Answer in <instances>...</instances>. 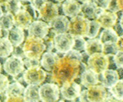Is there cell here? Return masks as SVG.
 Masks as SVG:
<instances>
[{"label":"cell","instance_id":"cell-1","mask_svg":"<svg viewBox=\"0 0 123 102\" xmlns=\"http://www.w3.org/2000/svg\"><path fill=\"white\" fill-rule=\"evenodd\" d=\"M82 70V62L64 55L59 57L52 70V80L58 85L71 83L78 78Z\"/></svg>","mask_w":123,"mask_h":102},{"label":"cell","instance_id":"cell-2","mask_svg":"<svg viewBox=\"0 0 123 102\" xmlns=\"http://www.w3.org/2000/svg\"><path fill=\"white\" fill-rule=\"evenodd\" d=\"M45 51V45L43 39L28 36L23 45L22 52L25 58L39 60Z\"/></svg>","mask_w":123,"mask_h":102},{"label":"cell","instance_id":"cell-3","mask_svg":"<svg viewBox=\"0 0 123 102\" xmlns=\"http://www.w3.org/2000/svg\"><path fill=\"white\" fill-rule=\"evenodd\" d=\"M90 26V21L81 15H77L69 21L68 34L73 37H86Z\"/></svg>","mask_w":123,"mask_h":102},{"label":"cell","instance_id":"cell-4","mask_svg":"<svg viewBox=\"0 0 123 102\" xmlns=\"http://www.w3.org/2000/svg\"><path fill=\"white\" fill-rule=\"evenodd\" d=\"M109 63V56H105L103 53H94L88 57L86 64L88 65L89 70L98 75L108 70Z\"/></svg>","mask_w":123,"mask_h":102},{"label":"cell","instance_id":"cell-5","mask_svg":"<svg viewBox=\"0 0 123 102\" xmlns=\"http://www.w3.org/2000/svg\"><path fill=\"white\" fill-rule=\"evenodd\" d=\"M46 78V73L40 66L27 68L23 74V79L28 85H40Z\"/></svg>","mask_w":123,"mask_h":102},{"label":"cell","instance_id":"cell-6","mask_svg":"<svg viewBox=\"0 0 123 102\" xmlns=\"http://www.w3.org/2000/svg\"><path fill=\"white\" fill-rule=\"evenodd\" d=\"M60 88L55 83H45L39 87V100L42 102H56L59 98Z\"/></svg>","mask_w":123,"mask_h":102},{"label":"cell","instance_id":"cell-7","mask_svg":"<svg viewBox=\"0 0 123 102\" xmlns=\"http://www.w3.org/2000/svg\"><path fill=\"white\" fill-rule=\"evenodd\" d=\"M23 59L20 56L12 55L10 57H7L3 64V70L7 74L12 77H17L24 70Z\"/></svg>","mask_w":123,"mask_h":102},{"label":"cell","instance_id":"cell-8","mask_svg":"<svg viewBox=\"0 0 123 102\" xmlns=\"http://www.w3.org/2000/svg\"><path fill=\"white\" fill-rule=\"evenodd\" d=\"M74 43V37L68 33L55 34L53 37L54 48L59 53L65 54L71 50Z\"/></svg>","mask_w":123,"mask_h":102},{"label":"cell","instance_id":"cell-9","mask_svg":"<svg viewBox=\"0 0 123 102\" xmlns=\"http://www.w3.org/2000/svg\"><path fill=\"white\" fill-rule=\"evenodd\" d=\"M50 27L44 21H35L31 23L28 28V34L30 37L43 39L49 34Z\"/></svg>","mask_w":123,"mask_h":102},{"label":"cell","instance_id":"cell-10","mask_svg":"<svg viewBox=\"0 0 123 102\" xmlns=\"http://www.w3.org/2000/svg\"><path fill=\"white\" fill-rule=\"evenodd\" d=\"M58 16V7L50 1H47L39 10V18L44 22L50 23Z\"/></svg>","mask_w":123,"mask_h":102},{"label":"cell","instance_id":"cell-11","mask_svg":"<svg viewBox=\"0 0 123 102\" xmlns=\"http://www.w3.org/2000/svg\"><path fill=\"white\" fill-rule=\"evenodd\" d=\"M86 97L89 102H104L108 97V91L103 85H94L87 88Z\"/></svg>","mask_w":123,"mask_h":102},{"label":"cell","instance_id":"cell-12","mask_svg":"<svg viewBox=\"0 0 123 102\" xmlns=\"http://www.w3.org/2000/svg\"><path fill=\"white\" fill-rule=\"evenodd\" d=\"M60 91L63 98L68 101H74L80 96L81 87L78 83L71 82V83L62 84Z\"/></svg>","mask_w":123,"mask_h":102},{"label":"cell","instance_id":"cell-13","mask_svg":"<svg viewBox=\"0 0 123 102\" xmlns=\"http://www.w3.org/2000/svg\"><path fill=\"white\" fill-rule=\"evenodd\" d=\"M33 22V16L25 9H21L14 15V25L22 29H28L30 25Z\"/></svg>","mask_w":123,"mask_h":102},{"label":"cell","instance_id":"cell-14","mask_svg":"<svg viewBox=\"0 0 123 102\" xmlns=\"http://www.w3.org/2000/svg\"><path fill=\"white\" fill-rule=\"evenodd\" d=\"M104 11L103 9L99 8L97 7L95 3H93L92 1L87 2V3H84L83 4L80 5V11L81 16H83L86 19L90 20H96L98 16L100 14L102 11Z\"/></svg>","mask_w":123,"mask_h":102},{"label":"cell","instance_id":"cell-15","mask_svg":"<svg viewBox=\"0 0 123 102\" xmlns=\"http://www.w3.org/2000/svg\"><path fill=\"white\" fill-rule=\"evenodd\" d=\"M96 21L104 29H112L117 21V13L104 10L98 16Z\"/></svg>","mask_w":123,"mask_h":102},{"label":"cell","instance_id":"cell-16","mask_svg":"<svg viewBox=\"0 0 123 102\" xmlns=\"http://www.w3.org/2000/svg\"><path fill=\"white\" fill-rule=\"evenodd\" d=\"M68 25L69 20L66 16L63 15H58L49 23V27L52 28L53 32L55 34L67 33Z\"/></svg>","mask_w":123,"mask_h":102},{"label":"cell","instance_id":"cell-17","mask_svg":"<svg viewBox=\"0 0 123 102\" xmlns=\"http://www.w3.org/2000/svg\"><path fill=\"white\" fill-rule=\"evenodd\" d=\"M7 38L9 40L13 48H17L24 42L25 39V34L22 29L18 27L13 26L11 29L7 31Z\"/></svg>","mask_w":123,"mask_h":102},{"label":"cell","instance_id":"cell-18","mask_svg":"<svg viewBox=\"0 0 123 102\" xmlns=\"http://www.w3.org/2000/svg\"><path fill=\"white\" fill-rule=\"evenodd\" d=\"M80 3L77 0H65L62 3V11L66 16L74 17L80 13Z\"/></svg>","mask_w":123,"mask_h":102},{"label":"cell","instance_id":"cell-19","mask_svg":"<svg viewBox=\"0 0 123 102\" xmlns=\"http://www.w3.org/2000/svg\"><path fill=\"white\" fill-rule=\"evenodd\" d=\"M98 82H99L98 75L89 69L85 70L80 75V83L84 87L87 88L97 85Z\"/></svg>","mask_w":123,"mask_h":102},{"label":"cell","instance_id":"cell-20","mask_svg":"<svg viewBox=\"0 0 123 102\" xmlns=\"http://www.w3.org/2000/svg\"><path fill=\"white\" fill-rule=\"evenodd\" d=\"M101 74H102L103 85L105 88L112 87L118 80H120V76L117 70L108 69Z\"/></svg>","mask_w":123,"mask_h":102},{"label":"cell","instance_id":"cell-21","mask_svg":"<svg viewBox=\"0 0 123 102\" xmlns=\"http://www.w3.org/2000/svg\"><path fill=\"white\" fill-rule=\"evenodd\" d=\"M59 57L60 56H58L57 53H54L53 52H47L42 55V58L39 62L44 70H46L47 71H52L53 66Z\"/></svg>","mask_w":123,"mask_h":102},{"label":"cell","instance_id":"cell-22","mask_svg":"<svg viewBox=\"0 0 123 102\" xmlns=\"http://www.w3.org/2000/svg\"><path fill=\"white\" fill-rule=\"evenodd\" d=\"M103 44L100 43L99 39L91 38L85 41V52L89 56L94 53H102Z\"/></svg>","mask_w":123,"mask_h":102},{"label":"cell","instance_id":"cell-23","mask_svg":"<svg viewBox=\"0 0 123 102\" xmlns=\"http://www.w3.org/2000/svg\"><path fill=\"white\" fill-rule=\"evenodd\" d=\"M24 99L25 102H39V87L36 85H28L25 88Z\"/></svg>","mask_w":123,"mask_h":102},{"label":"cell","instance_id":"cell-24","mask_svg":"<svg viewBox=\"0 0 123 102\" xmlns=\"http://www.w3.org/2000/svg\"><path fill=\"white\" fill-rule=\"evenodd\" d=\"M119 37L113 29H104L100 34V38H98L102 44L110 43H117Z\"/></svg>","mask_w":123,"mask_h":102},{"label":"cell","instance_id":"cell-25","mask_svg":"<svg viewBox=\"0 0 123 102\" xmlns=\"http://www.w3.org/2000/svg\"><path fill=\"white\" fill-rule=\"evenodd\" d=\"M14 48L7 38H0V58H7L13 52Z\"/></svg>","mask_w":123,"mask_h":102},{"label":"cell","instance_id":"cell-26","mask_svg":"<svg viewBox=\"0 0 123 102\" xmlns=\"http://www.w3.org/2000/svg\"><path fill=\"white\" fill-rule=\"evenodd\" d=\"M14 26V16L9 12L3 13L0 16V28L2 30L8 31Z\"/></svg>","mask_w":123,"mask_h":102},{"label":"cell","instance_id":"cell-27","mask_svg":"<svg viewBox=\"0 0 123 102\" xmlns=\"http://www.w3.org/2000/svg\"><path fill=\"white\" fill-rule=\"evenodd\" d=\"M25 87L19 82H14L9 84L8 87L6 90V96H23L25 91Z\"/></svg>","mask_w":123,"mask_h":102},{"label":"cell","instance_id":"cell-28","mask_svg":"<svg viewBox=\"0 0 123 102\" xmlns=\"http://www.w3.org/2000/svg\"><path fill=\"white\" fill-rule=\"evenodd\" d=\"M112 97L119 101H122L123 99V80H118L112 87L109 88Z\"/></svg>","mask_w":123,"mask_h":102},{"label":"cell","instance_id":"cell-29","mask_svg":"<svg viewBox=\"0 0 123 102\" xmlns=\"http://www.w3.org/2000/svg\"><path fill=\"white\" fill-rule=\"evenodd\" d=\"M23 4L21 0H11L7 5L5 6V9L7 12H9L14 16L21 9H22Z\"/></svg>","mask_w":123,"mask_h":102},{"label":"cell","instance_id":"cell-30","mask_svg":"<svg viewBox=\"0 0 123 102\" xmlns=\"http://www.w3.org/2000/svg\"><path fill=\"white\" fill-rule=\"evenodd\" d=\"M100 25L98 24V22L96 20L94 21H90V26H89V30L87 33L86 37L90 39L91 38H95V37L98 35V32L100 30Z\"/></svg>","mask_w":123,"mask_h":102},{"label":"cell","instance_id":"cell-31","mask_svg":"<svg viewBox=\"0 0 123 102\" xmlns=\"http://www.w3.org/2000/svg\"><path fill=\"white\" fill-rule=\"evenodd\" d=\"M123 10V0H109L107 7V11L117 13L118 11L122 12Z\"/></svg>","mask_w":123,"mask_h":102},{"label":"cell","instance_id":"cell-32","mask_svg":"<svg viewBox=\"0 0 123 102\" xmlns=\"http://www.w3.org/2000/svg\"><path fill=\"white\" fill-rule=\"evenodd\" d=\"M118 48L116 45V43H110L103 44L102 53L108 56H113L118 52Z\"/></svg>","mask_w":123,"mask_h":102},{"label":"cell","instance_id":"cell-33","mask_svg":"<svg viewBox=\"0 0 123 102\" xmlns=\"http://www.w3.org/2000/svg\"><path fill=\"white\" fill-rule=\"evenodd\" d=\"M85 40L83 37H74V43H73L71 50L81 52L85 51Z\"/></svg>","mask_w":123,"mask_h":102},{"label":"cell","instance_id":"cell-34","mask_svg":"<svg viewBox=\"0 0 123 102\" xmlns=\"http://www.w3.org/2000/svg\"><path fill=\"white\" fill-rule=\"evenodd\" d=\"M9 79L7 76L0 74V94L4 92L9 86Z\"/></svg>","mask_w":123,"mask_h":102},{"label":"cell","instance_id":"cell-35","mask_svg":"<svg viewBox=\"0 0 123 102\" xmlns=\"http://www.w3.org/2000/svg\"><path fill=\"white\" fill-rule=\"evenodd\" d=\"M114 64L118 69L122 68L123 66V51H118L113 56Z\"/></svg>","mask_w":123,"mask_h":102},{"label":"cell","instance_id":"cell-36","mask_svg":"<svg viewBox=\"0 0 123 102\" xmlns=\"http://www.w3.org/2000/svg\"><path fill=\"white\" fill-rule=\"evenodd\" d=\"M48 0H31V7L35 10V11H38L41 8V7Z\"/></svg>","mask_w":123,"mask_h":102},{"label":"cell","instance_id":"cell-37","mask_svg":"<svg viewBox=\"0 0 123 102\" xmlns=\"http://www.w3.org/2000/svg\"><path fill=\"white\" fill-rule=\"evenodd\" d=\"M23 62H24V65H25L27 68L40 65V62L39 61V60H31V59L25 58V60H23Z\"/></svg>","mask_w":123,"mask_h":102},{"label":"cell","instance_id":"cell-38","mask_svg":"<svg viewBox=\"0 0 123 102\" xmlns=\"http://www.w3.org/2000/svg\"><path fill=\"white\" fill-rule=\"evenodd\" d=\"M5 102H25V101L22 96H8Z\"/></svg>","mask_w":123,"mask_h":102},{"label":"cell","instance_id":"cell-39","mask_svg":"<svg viewBox=\"0 0 123 102\" xmlns=\"http://www.w3.org/2000/svg\"><path fill=\"white\" fill-rule=\"evenodd\" d=\"M92 2L96 4L97 7L103 10H107L109 0H92Z\"/></svg>","mask_w":123,"mask_h":102},{"label":"cell","instance_id":"cell-40","mask_svg":"<svg viewBox=\"0 0 123 102\" xmlns=\"http://www.w3.org/2000/svg\"><path fill=\"white\" fill-rule=\"evenodd\" d=\"M112 29L118 37H122V19H121L118 23H116Z\"/></svg>","mask_w":123,"mask_h":102},{"label":"cell","instance_id":"cell-41","mask_svg":"<svg viewBox=\"0 0 123 102\" xmlns=\"http://www.w3.org/2000/svg\"><path fill=\"white\" fill-rule=\"evenodd\" d=\"M80 102H89L88 100H87V97H86V91H80Z\"/></svg>","mask_w":123,"mask_h":102},{"label":"cell","instance_id":"cell-42","mask_svg":"<svg viewBox=\"0 0 123 102\" xmlns=\"http://www.w3.org/2000/svg\"><path fill=\"white\" fill-rule=\"evenodd\" d=\"M116 45L119 51H122V37H119L116 43Z\"/></svg>","mask_w":123,"mask_h":102},{"label":"cell","instance_id":"cell-43","mask_svg":"<svg viewBox=\"0 0 123 102\" xmlns=\"http://www.w3.org/2000/svg\"><path fill=\"white\" fill-rule=\"evenodd\" d=\"M104 102H122V101H119L113 97H108Z\"/></svg>","mask_w":123,"mask_h":102},{"label":"cell","instance_id":"cell-44","mask_svg":"<svg viewBox=\"0 0 123 102\" xmlns=\"http://www.w3.org/2000/svg\"><path fill=\"white\" fill-rule=\"evenodd\" d=\"M10 1H11V0H0V6H1V7H3V6L5 7Z\"/></svg>","mask_w":123,"mask_h":102},{"label":"cell","instance_id":"cell-45","mask_svg":"<svg viewBox=\"0 0 123 102\" xmlns=\"http://www.w3.org/2000/svg\"><path fill=\"white\" fill-rule=\"evenodd\" d=\"M80 2H81V3H87V2H90V1H92V0H79Z\"/></svg>","mask_w":123,"mask_h":102},{"label":"cell","instance_id":"cell-46","mask_svg":"<svg viewBox=\"0 0 123 102\" xmlns=\"http://www.w3.org/2000/svg\"><path fill=\"white\" fill-rule=\"evenodd\" d=\"M3 13V9H2V7L0 6V16H2V14Z\"/></svg>","mask_w":123,"mask_h":102},{"label":"cell","instance_id":"cell-47","mask_svg":"<svg viewBox=\"0 0 123 102\" xmlns=\"http://www.w3.org/2000/svg\"><path fill=\"white\" fill-rule=\"evenodd\" d=\"M56 2H57V3H62V2L65 1V0H55Z\"/></svg>","mask_w":123,"mask_h":102},{"label":"cell","instance_id":"cell-48","mask_svg":"<svg viewBox=\"0 0 123 102\" xmlns=\"http://www.w3.org/2000/svg\"><path fill=\"white\" fill-rule=\"evenodd\" d=\"M0 38H2V29L0 28Z\"/></svg>","mask_w":123,"mask_h":102},{"label":"cell","instance_id":"cell-49","mask_svg":"<svg viewBox=\"0 0 123 102\" xmlns=\"http://www.w3.org/2000/svg\"><path fill=\"white\" fill-rule=\"evenodd\" d=\"M21 1H23V2H30L31 0H21Z\"/></svg>","mask_w":123,"mask_h":102},{"label":"cell","instance_id":"cell-50","mask_svg":"<svg viewBox=\"0 0 123 102\" xmlns=\"http://www.w3.org/2000/svg\"><path fill=\"white\" fill-rule=\"evenodd\" d=\"M0 71H1V63H0Z\"/></svg>","mask_w":123,"mask_h":102},{"label":"cell","instance_id":"cell-51","mask_svg":"<svg viewBox=\"0 0 123 102\" xmlns=\"http://www.w3.org/2000/svg\"><path fill=\"white\" fill-rule=\"evenodd\" d=\"M59 102H64V101H59Z\"/></svg>","mask_w":123,"mask_h":102},{"label":"cell","instance_id":"cell-52","mask_svg":"<svg viewBox=\"0 0 123 102\" xmlns=\"http://www.w3.org/2000/svg\"><path fill=\"white\" fill-rule=\"evenodd\" d=\"M0 102H1V101H0Z\"/></svg>","mask_w":123,"mask_h":102}]
</instances>
